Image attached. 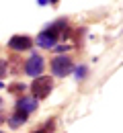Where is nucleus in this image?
I'll list each match as a JSON object with an SVG mask.
<instances>
[{"mask_svg": "<svg viewBox=\"0 0 123 133\" xmlns=\"http://www.w3.org/2000/svg\"><path fill=\"white\" fill-rule=\"evenodd\" d=\"M27 117H29V115H27V113H23V111H15V115L8 119V125H10L12 129H17V127H21V125L27 121Z\"/></svg>", "mask_w": 123, "mask_h": 133, "instance_id": "0eeeda50", "label": "nucleus"}, {"mask_svg": "<svg viewBox=\"0 0 123 133\" xmlns=\"http://www.w3.org/2000/svg\"><path fill=\"white\" fill-rule=\"evenodd\" d=\"M37 109V100L33 98V96H25V98H18L17 102V111H23V113H33Z\"/></svg>", "mask_w": 123, "mask_h": 133, "instance_id": "39448f33", "label": "nucleus"}, {"mask_svg": "<svg viewBox=\"0 0 123 133\" xmlns=\"http://www.w3.org/2000/svg\"><path fill=\"white\" fill-rule=\"evenodd\" d=\"M6 70H8L6 62H4V59H0V78H4V76H6Z\"/></svg>", "mask_w": 123, "mask_h": 133, "instance_id": "1a4fd4ad", "label": "nucleus"}, {"mask_svg": "<svg viewBox=\"0 0 123 133\" xmlns=\"http://www.w3.org/2000/svg\"><path fill=\"white\" fill-rule=\"evenodd\" d=\"M51 90H53V80L49 76H39V78H35L33 84H31V92H33V98L35 100L49 96Z\"/></svg>", "mask_w": 123, "mask_h": 133, "instance_id": "f257e3e1", "label": "nucleus"}, {"mask_svg": "<svg viewBox=\"0 0 123 133\" xmlns=\"http://www.w3.org/2000/svg\"><path fill=\"white\" fill-rule=\"evenodd\" d=\"M86 76V66H78L76 68V80H82Z\"/></svg>", "mask_w": 123, "mask_h": 133, "instance_id": "6e6552de", "label": "nucleus"}, {"mask_svg": "<svg viewBox=\"0 0 123 133\" xmlns=\"http://www.w3.org/2000/svg\"><path fill=\"white\" fill-rule=\"evenodd\" d=\"M55 41H57V39L51 37L49 33H45V31L37 37V45H39V47H43V49H51L53 45H55Z\"/></svg>", "mask_w": 123, "mask_h": 133, "instance_id": "423d86ee", "label": "nucleus"}, {"mask_svg": "<svg viewBox=\"0 0 123 133\" xmlns=\"http://www.w3.org/2000/svg\"><path fill=\"white\" fill-rule=\"evenodd\" d=\"M33 133H45V131H33Z\"/></svg>", "mask_w": 123, "mask_h": 133, "instance_id": "9b49d317", "label": "nucleus"}, {"mask_svg": "<svg viewBox=\"0 0 123 133\" xmlns=\"http://www.w3.org/2000/svg\"><path fill=\"white\" fill-rule=\"evenodd\" d=\"M51 72H53V76L64 78V76L74 72V64H72V59L68 55H57V57L51 59Z\"/></svg>", "mask_w": 123, "mask_h": 133, "instance_id": "f03ea898", "label": "nucleus"}, {"mask_svg": "<svg viewBox=\"0 0 123 133\" xmlns=\"http://www.w3.org/2000/svg\"><path fill=\"white\" fill-rule=\"evenodd\" d=\"M10 90H12V92H18V90H23V86H21V84H15Z\"/></svg>", "mask_w": 123, "mask_h": 133, "instance_id": "9d476101", "label": "nucleus"}, {"mask_svg": "<svg viewBox=\"0 0 123 133\" xmlns=\"http://www.w3.org/2000/svg\"><path fill=\"white\" fill-rule=\"evenodd\" d=\"M23 70H25V74H29L33 78H39L41 72H43V57L41 55H31L27 59V64L23 66Z\"/></svg>", "mask_w": 123, "mask_h": 133, "instance_id": "7ed1b4c3", "label": "nucleus"}, {"mask_svg": "<svg viewBox=\"0 0 123 133\" xmlns=\"http://www.w3.org/2000/svg\"><path fill=\"white\" fill-rule=\"evenodd\" d=\"M0 133H2V131H0Z\"/></svg>", "mask_w": 123, "mask_h": 133, "instance_id": "f8f14e48", "label": "nucleus"}, {"mask_svg": "<svg viewBox=\"0 0 123 133\" xmlns=\"http://www.w3.org/2000/svg\"><path fill=\"white\" fill-rule=\"evenodd\" d=\"M31 45H33V41L29 39V37H25V35H15L10 41H8V47L15 51H25V49H31Z\"/></svg>", "mask_w": 123, "mask_h": 133, "instance_id": "20e7f679", "label": "nucleus"}]
</instances>
